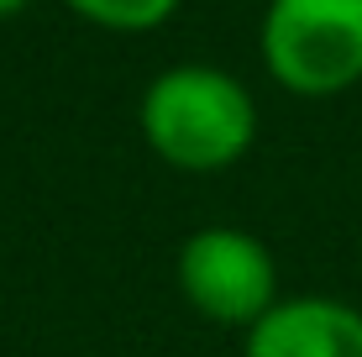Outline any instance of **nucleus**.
Listing matches in <instances>:
<instances>
[{
  "label": "nucleus",
  "mask_w": 362,
  "mask_h": 357,
  "mask_svg": "<svg viewBox=\"0 0 362 357\" xmlns=\"http://www.w3.org/2000/svg\"><path fill=\"white\" fill-rule=\"evenodd\" d=\"M21 6H27V0H0V16H16Z\"/></svg>",
  "instance_id": "obj_6"
},
{
  "label": "nucleus",
  "mask_w": 362,
  "mask_h": 357,
  "mask_svg": "<svg viewBox=\"0 0 362 357\" xmlns=\"http://www.w3.org/2000/svg\"><path fill=\"white\" fill-rule=\"evenodd\" d=\"M263 64L294 95H341L362 79V0H273Z\"/></svg>",
  "instance_id": "obj_2"
},
{
  "label": "nucleus",
  "mask_w": 362,
  "mask_h": 357,
  "mask_svg": "<svg viewBox=\"0 0 362 357\" xmlns=\"http://www.w3.org/2000/svg\"><path fill=\"white\" fill-rule=\"evenodd\" d=\"M247 357H362V315L341 300H284L247 331Z\"/></svg>",
  "instance_id": "obj_4"
},
{
  "label": "nucleus",
  "mask_w": 362,
  "mask_h": 357,
  "mask_svg": "<svg viewBox=\"0 0 362 357\" xmlns=\"http://www.w3.org/2000/svg\"><path fill=\"white\" fill-rule=\"evenodd\" d=\"M257 105L226 69L179 64L163 69L142 95V137L163 163L210 174L252 147Z\"/></svg>",
  "instance_id": "obj_1"
},
{
  "label": "nucleus",
  "mask_w": 362,
  "mask_h": 357,
  "mask_svg": "<svg viewBox=\"0 0 362 357\" xmlns=\"http://www.w3.org/2000/svg\"><path fill=\"white\" fill-rule=\"evenodd\" d=\"M179 289L199 315L252 331L279 305V268L252 231L205 226L179 252Z\"/></svg>",
  "instance_id": "obj_3"
},
{
  "label": "nucleus",
  "mask_w": 362,
  "mask_h": 357,
  "mask_svg": "<svg viewBox=\"0 0 362 357\" xmlns=\"http://www.w3.org/2000/svg\"><path fill=\"white\" fill-rule=\"evenodd\" d=\"M79 16H90L95 27H116V32H147L163 16H173L179 0H69Z\"/></svg>",
  "instance_id": "obj_5"
}]
</instances>
